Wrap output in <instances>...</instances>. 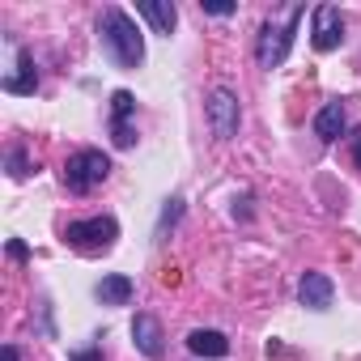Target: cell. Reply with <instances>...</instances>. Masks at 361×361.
Instances as JSON below:
<instances>
[{
	"instance_id": "cell-16",
	"label": "cell",
	"mask_w": 361,
	"mask_h": 361,
	"mask_svg": "<svg viewBox=\"0 0 361 361\" xmlns=\"http://www.w3.org/2000/svg\"><path fill=\"white\" fill-rule=\"evenodd\" d=\"M111 140H115V149H132V140H136V132H132L128 123H111Z\"/></svg>"
},
{
	"instance_id": "cell-6",
	"label": "cell",
	"mask_w": 361,
	"mask_h": 361,
	"mask_svg": "<svg viewBox=\"0 0 361 361\" xmlns=\"http://www.w3.org/2000/svg\"><path fill=\"white\" fill-rule=\"evenodd\" d=\"M340 39H344V18H340V9H336V5H319V9L310 13V47H314V51H336Z\"/></svg>"
},
{
	"instance_id": "cell-1",
	"label": "cell",
	"mask_w": 361,
	"mask_h": 361,
	"mask_svg": "<svg viewBox=\"0 0 361 361\" xmlns=\"http://www.w3.org/2000/svg\"><path fill=\"white\" fill-rule=\"evenodd\" d=\"M98 39L106 47V56L119 64V68H140L145 64V35L136 30V22L123 13V9H102L98 13Z\"/></svg>"
},
{
	"instance_id": "cell-9",
	"label": "cell",
	"mask_w": 361,
	"mask_h": 361,
	"mask_svg": "<svg viewBox=\"0 0 361 361\" xmlns=\"http://www.w3.org/2000/svg\"><path fill=\"white\" fill-rule=\"evenodd\" d=\"M298 302L310 306V310H327V306H331V276L306 272V276L298 281Z\"/></svg>"
},
{
	"instance_id": "cell-19",
	"label": "cell",
	"mask_w": 361,
	"mask_h": 361,
	"mask_svg": "<svg viewBox=\"0 0 361 361\" xmlns=\"http://www.w3.org/2000/svg\"><path fill=\"white\" fill-rule=\"evenodd\" d=\"M9 255H13V259H26V243L13 238V243H9Z\"/></svg>"
},
{
	"instance_id": "cell-18",
	"label": "cell",
	"mask_w": 361,
	"mask_h": 361,
	"mask_svg": "<svg viewBox=\"0 0 361 361\" xmlns=\"http://www.w3.org/2000/svg\"><path fill=\"white\" fill-rule=\"evenodd\" d=\"M200 9L213 13V18H230V13H234V5H204V0H200Z\"/></svg>"
},
{
	"instance_id": "cell-7",
	"label": "cell",
	"mask_w": 361,
	"mask_h": 361,
	"mask_svg": "<svg viewBox=\"0 0 361 361\" xmlns=\"http://www.w3.org/2000/svg\"><path fill=\"white\" fill-rule=\"evenodd\" d=\"M132 344H136L149 361H157V357L166 353V331H161V323H157L153 314H136V319H132Z\"/></svg>"
},
{
	"instance_id": "cell-13",
	"label": "cell",
	"mask_w": 361,
	"mask_h": 361,
	"mask_svg": "<svg viewBox=\"0 0 361 361\" xmlns=\"http://www.w3.org/2000/svg\"><path fill=\"white\" fill-rule=\"evenodd\" d=\"M94 293H98V302H102V306H128V302H132V281H128L123 272H111V276H102V281H98V289H94Z\"/></svg>"
},
{
	"instance_id": "cell-21",
	"label": "cell",
	"mask_w": 361,
	"mask_h": 361,
	"mask_svg": "<svg viewBox=\"0 0 361 361\" xmlns=\"http://www.w3.org/2000/svg\"><path fill=\"white\" fill-rule=\"evenodd\" d=\"M0 361H18V348H13V344H5V353H0Z\"/></svg>"
},
{
	"instance_id": "cell-20",
	"label": "cell",
	"mask_w": 361,
	"mask_h": 361,
	"mask_svg": "<svg viewBox=\"0 0 361 361\" xmlns=\"http://www.w3.org/2000/svg\"><path fill=\"white\" fill-rule=\"evenodd\" d=\"M353 157H357V166H361V132H353Z\"/></svg>"
},
{
	"instance_id": "cell-8",
	"label": "cell",
	"mask_w": 361,
	"mask_h": 361,
	"mask_svg": "<svg viewBox=\"0 0 361 361\" xmlns=\"http://www.w3.org/2000/svg\"><path fill=\"white\" fill-rule=\"evenodd\" d=\"M344 128H348V111H344V102H340V98H336V102H323L319 115H314V136L331 145V140L344 136Z\"/></svg>"
},
{
	"instance_id": "cell-10",
	"label": "cell",
	"mask_w": 361,
	"mask_h": 361,
	"mask_svg": "<svg viewBox=\"0 0 361 361\" xmlns=\"http://www.w3.org/2000/svg\"><path fill=\"white\" fill-rule=\"evenodd\" d=\"M136 13L153 26V35H174V26H178V9L174 5H166V0H140L136 5Z\"/></svg>"
},
{
	"instance_id": "cell-17",
	"label": "cell",
	"mask_w": 361,
	"mask_h": 361,
	"mask_svg": "<svg viewBox=\"0 0 361 361\" xmlns=\"http://www.w3.org/2000/svg\"><path fill=\"white\" fill-rule=\"evenodd\" d=\"M9 174H13V178H26V174H30V166H26V153H22V149H13V153H9Z\"/></svg>"
},
{
	"instance_id": "cell-5",
	"label": "cell",
	"mask_w": 361,
	"mask_h": 361,
	"mask_svg": "<svg viewBox=\"0 0 361 361\" xmlns=\"http://www.w3.org/2000/svg\"><path fill=\"white\" fill-rule=\"evenodd\" d=\"M238 123H243L238 94L213 90V94H209V128H213V136H217V140H234V136H238Z\"/></svg>"
},
{
	"instance_id": "cell-3",
	"label": "cell",
	"mask_w": 361,
	"mask_h": 361,
	"mask_svg": "<svg viewBox=\"0 0 361 361\" xmlns=\"http://www.w3.org/2000/svg\"><path fill=\"white\" fill-rule=\"evenodd\" d=\"M106 174H111V157L98 153V149H81V153H73L68 166H64V188L77 192V196H85V192H94L98 183H106Z\"/></svg>"
},
{
	"instance_id": "cell-4",
	"label": "cell",
	"mask_w": 361,
	"mask_h": 361,
	"mask_svg": "<svg viewBox=\"0 0 361 361\" xmlns=\"http://www.w3.org/2000/svg\"><path fill=\"white\" fill-rule=\"evenodd\" d=\"M115 238H119V221L115 217H90V221H73L64 230V243L77 247V251H90V255L111 251Z\"/></svg>"
},
{
	"instance_id": "cell-2",
	"label": "cell",
	"mask_w": 361,
	"mask_h": 361,
	"mask_svg": "<svg viewBox=\"0 0 361 361\" xmlns=\"http://www.w3.org/2000/svg\"><path fill=\"white\" fill-rule=\"evenodd\" d=\"M302 18H306L302 5H285L281 13H272V18L259 26V43H255V60H259V68H276V64H285V56H289V47H293V30H298Z\"/></svg>"
},
{
	"instance_id": "cell-14",
	"label": "cell",
	"mask_w": 361,
	"mask_h": 361,
	"mask_svg": "<svg viewBox=\"0 0 361 361\" xmlns=\"http://www.w3.org/2000/svg\"><path fill=\"white\" fill-rule=\"evenodd\" d=\"M132 106H136V98H132L128 90H115V94H111V123H128Z\"/></svg>"
},
{
	"instance_id": "cell-11",
	"label": "cell",
	"mask_w": 361,
	"mask_h": 361,
	"mask_svg": "<svg viewBox=\"0 0 361 361\" xmlns=\"http://www.w3.org/2000/svg\"><path fill=\"white\" fill-rule=\"evenodd\" d=\"M188 348H192L196 357H226V353H230V340H226V331L196 327V331L188 336Z\"/></svg>"
},
{
	"instance_id": "cell-15",
	"label": "cell",
	"mask_w": 361,
	"mask_h": 361,
	"mask_svg": "<svg viewBox=\"0 0 361 361\" xmlns=\"http://www.w3.org/2000/svg\"><path fill=\"white\" fill-rule=\"evenodd\" d=\"M178 213H183V200H178V196H170V200H166V213H161V226H157V234H166V230L178 221Z\"/></svg>"
},
{
	"instance_id": "cell-12",
	"label": "cell",
	"mask_w": 361,
	"mask_h": 361,
	"mask_svg": "<svg viewBox=\"0 0 361 361\" xmlns=\"http://www.w3.org/2000/svg\"><path fill=\"white\" fill-rule=\"evenodd\" d=\"M5 90H9V94H35V90H39V73H35L30 51H18V68L5 77Z\"/></svg>"
}]
</instances>
